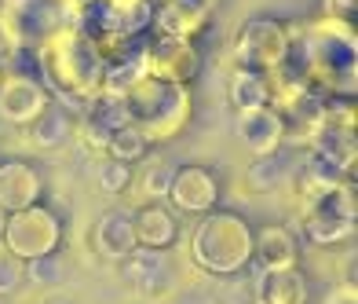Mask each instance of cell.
<instances>
[{"mask_svg":"<svg viewBox=\"0 0 358 304\" xmlns=\"http://www.w3.org/2000/svg\"><path fill=\"white\" fill-rule=\"evenodd\" d=\"M234 67L252 74H274L289 52V26L278 19H249L234 37Z\"/></svg>","mask_w":358,"mask_h":304,"instance_id":"cell-8","label":"cell"},{"mask_svg":"<svg viewBox=\"0 0 358 304\" xmlns=\"http://www.w3.org/2000/svg\"><path fill=\"white\" fill-rule=\"evenodd\" d=\"M59 242H62V223L41 202L29 205V209L11 213L8 223H4V238H0V246H4L8 253H15L19 261L48 257V253L59 249Z\"/></svg>","mask_w":358,"mask_h":304,"instance_id":"cell-7","label":"cell"},{"mask_svg":"<svg viewBox=\"0 0 358 304\" xmlns=\"http://www.w3.org/2000/svg\"><path fill=\"white\" fill-rule=\"evenodd\" d=\"M22 132H26V143H29L34 151H59V147H66V143L77 136V125H73V118H70L66 106L48 103Z\"/></svg>","mask_w":358,"mask_h":304,"instance_id":"cell-18","label":"cell"},{"mask_svg":"<svg viewBox=\"0 0 358 304\" xmlns=\"http://www.w3.org/2000/svg\"><path fill=\"white\" fill-rule=\"evenodd\" d=\"M121 103H124L128 125H136V129L146 136V143L172 139L190 121V92H187V85L143 77L139 85H132L121 95Z\"/></svg>","mask_w":358,"mask_h":304,"instance_id":"cell-2","label":"cell"},{"mask_svg":"<svg viewBox=\"0 0 358 304\" xmlns=\"http://www.w3.org/2000/svg\"><path fill=\"white\" fill-rule=\"evenodd\" d=\"M52 103V95L41 81H29V77H15V74H4L0 81V118L26 129L41 110Z\"/></svg>","mask_w":358,"mask_h":304,"instance_id":"cell-13","label":"cell"},{"mask_svg":"<svg viewBox=\"0 0 358 304\" xmlns=\"http://www.w3.org/2000/svg\"><path fill=\"white\" fill-rule=\"evenodd\" d=\"M41 202V176L26 162H0V209L19 213Z\"/></svg>","mask_w":358,"mask_h":304,"instance_id":"cell-16","label":"cell"},{"mask_svg":"<svg viewBox=\"0 0 358 304\" xmlns=\"http://www.w3.org/2000/svg\"><path fill=\"white\" fill-rule=\"evenodd\" d=\"M227 95H231L234 110H252V106H271V81L264 74H252V70H238L231 74L227 81Z\"/></svg>","mask_w":358,"mask_h":304,"instance_id":"cell-23","label":"cell"},{"mask_svg":"<svg viewBox=\"0 0 358 304\" xmlns=\"http://www.w3.org/2000/svg\"><path fill=\"white\" fill-rule=\"evenodd\" d=\"M252 257L259 261L264 271H285V268H296L300 246H296V238L289 235V228L271 223V228L252 235Z\"/></svg>","mask_w":358,"mask_h":304,"instance_id":"cell-20","label":"cell"},{"mask_svg":"<svg viewBox=\"0 0 358 304\" xmlns=\"http://www.w3.org/2000/svg\"><path fill=\"white\" fill-rule=\"evenodd\" d=\"M37 62H41V85L48 88V95H55L59 106L85 114V106L99 95V77H103L99 48L77 26L62 29L48 44H41Z\"/></svg>","mask_w":358,"mask_h":304,"instance_id":"cell-1","label":"cell"},{"mask_svg":"<svg viewBox=\"0 0 358 304\" xmlns=\"http://www.w3.org/2000/svg\"><path fill=\"white\" fill-rule=\"evenodd\" d=\"M292 172H296V162H289L282 154H264L245 169L241 187L252 191V195H271V191H282L292 184Z\"/></svg>","mask_w":358,"mask_h":304,"instance_id":"cell-21","label":"cell"},{"mask_svg":"<svg viewBox=\"0 0 358 304\" xmlns=\"http://www.w3.org/2000/svg\"><path fill=\"white\" fill-rule=\"evenodd\" d=\"M22 275L37 286H55L62 279V261L59 253H48V257H34V261H22Z\"/></svg>","mask_w":358,"mask_h":304,"instance_id":"cell-27","label":"cell"},{"mask_svg":"<svg viewBox=\"0 0 358 304\" xmlns=\"http://www.w3.org/2000/svg\"><path fill=\"white\" fill-rule=\"evenodd\" d=\"M256 304H307V282L296 268L264 271L256 279Z\"/></svg>","mask_w":358,"mask_h":304,"instance_id":"cell-22","label":"cell"},{"mask_svg":"<svg viewBox=\"0 0 358 304\" xmlns=\"http://www.w3.org/2000/svg\"><path fill=\"white\" fill-rule=\"evenodd\" d=\"M238 139L245 143V151L264 158V154H278L285 143V129L274 106H252V110H238Z\"/></svg>","mask_w":358,"mask_h":304,"instance_id":"cell-14","label":"cell"},{"mask_svg":"<svg viewBox=\"0 0 358 304\" xmlns=\"http://www.w3.org/2000/svg\"><path fill=\"white\" fill-rule=\"evenodd\" d=\"M190 253L198 261V268L213 271V275H234V271H241L252 261V231L234 213L208 209L201 223L194 228Z\"/></svg>","mask_w":358,"mask_h":304,"instance_id":"cell-3","label":"cell"},{"mask_svg":"<svg viewBox=\"0 0 358 304\" xmlns=\"http://www.w3.org/2000/svg\"><path fill=\"white\" fill-rule=\"evenodd\" d=\"M172 176H176V165H172V162H165V158H154V162L146 165L139 176H132L136 191L143 195V205H146V202H165V198H169V184H172Z\"/></svg>","mask_w":358,"mask_h":304,"instance_id":"cell-25","label":"cell"},{"mask_svg":"<svg viewBox=\"0 0 358 304\" xmlns=\"http://www.w3.org/2000/svg\"><path fill=\"white\" fill-rule=\"evenodd\" d=\"M220 184L205 165H176V176L169 184V202L179 213H208L216 209Z\"/></svg>","mask_w":358,"mask_h":304,"instance_id":"cell-11","label":"cell"},{"mask_svg":"<svg viewBox=\"0 0 358 304\" xmlns=\"http://www.w3.org/2000/svg\"><path fill=\"white\" fill-rule=\"evenodd\" d=\"M92 246L99 257L106 261H124L136 249V228H132V213L124 209H110L95 220L92 228Z\"/></svg>","mask_w":358,"mask_h":304,"instance_id":"cell-17","label":"cell"},{"mask_svg":"<svg viewBox=\"0 0 358 304\" xmlns=\"http://www.w3.org/2000/svg\"><path fill=\"white\" fill-rule=\"evenodd\" d=\"M22 279H26V275H22V261L0 246V297L15 293V290L22 286Z\"/></svg>","mask_w":358,"mask_h":304,"instance_id":"cell-28","label":"cell"},{"mask_svg":"<svg viewBox=\"0 0 358 304\" xmlns=\"http://www.w3.org/2000/svg\"><path fill=\"white\" fill-rule=\"evenodd\" d=\"M161 304H208V297H201V293H179V297L161 300Z\"/></svg>","mask_w":358,"mask_h":304,"instance_id":"cell-31","label":"cell"},{"mask_svg":"<svg viewBox=\"0 0 358 304\" xmlns=\"http://www.w3.org/2000/svg\"><path fill=\"white\" fill-rule=\"evenodd\" d=\"M325 304H358V293H355V282H344L325 297Z\"/></svg>","mask_w":358,"mask_h":304,"instance_id":"cell-30","label":"cell"},{"mask_svg":"<svg viewBox=\"0 0 358 304\" xmlns=\"http://www.w3.org/2000/svg\"><path fill=\"white\" fill-rule=\"evenodd\" d=\"M0 81H4V70H0Z\"/></svg>","mask_w":358,"mask_h":304,"instance_id":"cell-34","label":"cell"},{"mask_svg":"<svg viewBox=\"0 0 358 304\" xmlns=\"http://www.w3.org/2000/svg\"><path fill=\"white\" fill-rule=\"evenodd\" d=\"M355 11H358V0H322V15L333 22H351Z\"/></svg>","mask_w":358,"mask_h":304,"instance_id":"cell-29","label":"cell"},{"mask_svg":"<svg viewBox=\"0 0 358 304\" xmlns=\"http://www.w3.org/2000/svg\"><path fill=\"white\" fill-rule=\"evenodd\" d=\"M95 187L103 191V195H124L128 187H132V165L124 162H106L95 169Z\"/></svg>","mask_w":358,"mask_h":304,"instance_id":"cell-26","label":"cell"},{"mask_svg":"<svg viewBox=\"0 0 358 304\" xmlns=\"http://www.w3.org/2000/svg\"><path fill=\"white\" fill-rule=\"evenodd\" d=\"M48 304H73V300H48Z\"/></svg>","mask_w":358,"mask_h":304,"instance_id":"cell-33","label":"cell"},{"mask_svg":"<svg viewBox=\"0 0 358 304\" xmlns=\"http://www.w3.org/2000/svg\"><path fill=\"white\" fill-rule=\"evenodd\" d=\"M146 77L157 81H172V85H187L198 77L201 70V55L190 41H172V37H146Z\"/></svg>","mask_w":358,"mask_h":304,"instance_id":"cell-10","label":"cell"},{"mask_svg":"<svg viewBox=\"0 0 358 304\" xmlns=\"http://www.w3.org/2000/svg\"><path fill=\"white\" fill-rule=\"evenodd\" d=\"M77 22V0H0V34L15 48H41Z\"/></svg>","mask_w":358,"mask_h":304,"instance_id":"cell-4","label":"cell"},{"mask_svg":"<svg viewBox=\"0 0 358 304\" xmlns=\"http://www.w3.org/2000/svg\"><path fill=\"white\" fill-rule=\"evenodd\" d=\"M4 223H8V213L0 209V238H4Z\"/></svg>","mask_w":358,"mask_h":304,"instance_id":"cell-32","label":"cell"},{"mask_svg":"<svg viewBox=\"0 0 358 304\" xmlns=\"http://www.w3.org/2000/svg\"><path fill=\"white\" fill-rule=\"evenodd\" d=\"M146 151H150V143H146V136L136 129V125H124V129H117L110 139L103 154L110 158V162H124V165H136L146 158Z\"/></svg>","mask_w":358,"mask_h":304,"instance_id":"cell-24","label":"cell"},{"mask_svg":"<svg viewBox=\"0 0 358 304\" xmlns=\"http://www.w3.org/2000/svg\"><path fill=\"white\" fill-rule=\"evenodd\" d=\"M205 22H208V4L205 0H157L150 34L194 44V37L205 29Z\"/></svg>","mask_w":358,"mask_h":304,"instance_id":"cell-12","label":"cell"},{"mask_svg":"<svg viewBox=\"0 0 358 304\" xmlns=\"http://www.w3.org/2000/svg\"><path fill=\"white\" fill-rule=\"evenodd\" d=\"M117 264H121V279L128 282V290H132L136 297L150 300V304H161L169 297V286H172V257H169V249H143V246H136Z\"/></svg>","mask_w":358,"mask_h":304,"instance_id":"cell-9","label":"cell"},{"mask_svg":"<svg viewBox=\"0 0 358 304\" xmlns=\"http://www.w3.org/2000/svg\"><path fill=\"white\" fill-rule=\"evenodd\" d=\"M307 154H315L318 162H325L344 180L355 176V103L351 99L325 103L322 125L315 129L311 143H307Z\"/></svg>","mask_w":358,"mask_h":304,"instance_id":"cell-6","label":"cell"},{"mask_svg":"<svg viewBox=\"0 0 358 304\" xmlns=\"http://www.w3.org/2000/svg\"><path fill=\"white\" fill-rule=\"evenodd\" d=\"M355 184H333L329 191L300 202V220H303V235L318 246H336L348 242L355 235Z\"/></svg>","mask_w":358,"mask_h":304,"instance_id":"cell-5","label":"cell"},{"mask_svg":"<svg viewBox=\"0 0 358 304\" xmlns=\"http://www.w3.org/2000/svg\"><path fill=\"white\" fill-rule=\"evenodd\" d=\"M132 228H136V246L143 249H169L179 238V223L161 202H146L132 213Z\"/></svg>","mask_w":358,"mask_h":304,"instance_id":"cell-19","label":"cell"},{"mask_svg":"<svg viewBox=\"0 0 358 304\" xmlns=\"http://www.w3.org/2000/svg\"><path fill=\"white\" fill-rule=\"evenodd\" d=\"M128 125V114H124V103L113 99V95H95V99L85 106V114H80V125H77V136L88 143L92 151H103L106 139L124 129Z\"/></svg>","mask_w":358,"mask_h":304,"instance_id":"cell-15","label":"cell"}]
</instances>
